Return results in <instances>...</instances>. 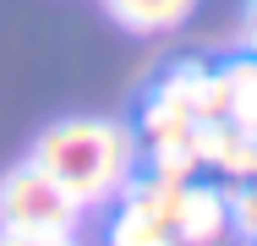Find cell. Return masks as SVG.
<instances>
[{"label":"cell","mask_w":257,"mask_h":246,"mask_svg":"<svg viewBox=\"0 0 257 246\" xmlns=\"http://www.w3.org/2000/svg\"><path fill=\"white\" fill-rule=\"evenodd\" d=\"M252 192H257V181H252Z\"/></svg>","instance_id":"14"},{"label":"cell","mask_w":257,"mask_h":246,"mask_svg":"<svg viewBox=\"0 0 257 246\" xmlns=\"http://www.w3.org/2000/svg\"><path fill=\"white\" fill-rule=\"evenodd\" d=\"M213 170H224L230 181H257V143L241 132V126L230 132V143H224V153H219Z\"/></svg>","instance_id":"9"},{"label":"cell","mask_w":257,"mask_h":246,"mask_svg":"<svg viewBox=\"0 0 257 246\" xmlns=\"http://www.w3.org/2000/svg\"><path fill=\"white\" fill-rule=\"evenodd\" d=\"M252 6H257V0H252Z\"/></svg>","instance_id":"15"},{"label":"cell","mask_w":257,"mask_h":246,"mask_svg":"<svg viewBox=\"0 0 257 246\" xmlns=\"http://www.w3.org/2000/svg\"><path fill=\"white\" fill-rule=\"evenodd\" d=\"M170 230H175V246H224L230 241V202H224V192L208 186V181H186Z\"/></svg>","instance_id":"3"},{"label":"cell","mask_w":257,"mask_h":246,"mask_svg":"<svg viewBox=\"0 0 257 246\" xmlns=\"http://www.w3.org/2000/svg\"><path fill=\"white\" fill-rule=\"evenodd\" d=\"M104 11L126 33H175L197 11V0H104Z\"/></svg>","instance_id":"5"},{"label":"cell","mask_w":257,"mask_h":246,"mask_svg":"<svg viewBox=\"0 0 257 246\" xmlns=\"http://www.w3.org/2000/svg\"><path fill=\"white\" fill-rule=\"evenodd\" d=\"M241 132H246V137H252V143H257V120H246V126H241Z\"/></svg>","instance_id":"13"},{"label":"cell","mask_w":257,"mask_h":246,"mask_svg":"<svg viewBox=\"0 0 257 246\" xmlns=\"http://www.w3.org/2000/svg\"><path fill=\"white\" fill-rule=\"evenodd\" d=\"M154 93L170 98V104H181L192 120H224V115H219V77H213V66H203V60L170 66Z\"/></svg>","instance_id":"4"},{"label":"cell","mask_w":257,"mask_h":246,"mask_svg":"<svg viewBox=\"0 0 257 246\" xmlns=\"http://www.w3.org/2000/svg\"><path fill=\"white\" fill-rule=\"evenodd\" d=\"M109 246H175V230H170V219L120 202L109 219Z\"/></svg>","instance_id":"7"},{"label":"cell","mask_w":257,"mask_h":246,"mask_svg":"<svg viewBox=\"0 0 257 246\" xmlns=\"http://www.w3.org/2000/svg\"><path fill=\"white\" fill-rule=\"evenodd\" d=\"M0 246H77V235H11V230H0Z\"/></svg>","instance_id":"11"},{"label":"cell","mask_w":257,"mask_h":246,"mask_svg":"<svg viewBox=\"0 0 257 246\" xmlns=\"http://www.w3.org/2000/svg\"><path fill=\"white\" fill-rule=\"evenodd\" d=\"M77 219H82V208L33 159H22L0 175V230H11V235H77Z\"/></svg>","instance_id":"2"},{"label":"cell","mask_w":257,"mask_h":246,"mask_svg":"<svg viewBox=\"0 0 257 246\" xmlns=\"http://www.w3.org/2000/svg\"><path fill=\"white\" fill-rule=\"evenodd\" d=\"M241 44H246V55H257V6L246 11V22H241Z\"/></svg>","instance_id":"12"},{"label":"cell","mask_w":257,"mask_h":246,"mask_svg":"<svg viewBox=\"0 0 257 246\" xmlns=\"http://www.w3.org/2000/svg\"><path fill=\"white\" fill-rule=\"evenodd\" d=\"M213 77H219V115L230 126L257 120V55H241V60L219 66Z\"/></svg>","instance_id":"6"},{"label":"cell","mask_w":257,"mask_h":246,"mask_svg":"<svg viewBox=\"0 0 257 246\" xmlns=\"http://www.w3.org/2000/svg\"><path fill=\"white\" fill-rule=\"evenodd\" d=\"M192 115L181 109V104H170V98L148 93V104H143V143L148 148H170V143H186L192 137Z\"/></svg>","instance_id":"8"},{"label":"cell","mask_w":257,"mask_h":246,"mask_svg":"<svg viewBox=\"0 0 257 246\" xmlns=\"http://www.w3.org/2000/svg\"><path fill=\"white\" fill-rule=\"evenodd\" d=\"M224 202H230V235L257 241V192H252V181H235L224 192Z\"/></svg>","instance_id":"10"},{"label":"cell","mask_w":257,"mask_h":246,"mask_svg":"<svg viewBox=\"0 0 257 246\" xmlns=\"http://www.w3.org/2000/svg\"><path fill=\"white\" fill-rule=\"evenodd\" d=\"M60 192L71 197L82 213L109 208L132 186V175L143 170V137L126 120H104V115H66L39 132V143L28 153Z\"/></svg>","instance_id":"1"}]
</instances>
